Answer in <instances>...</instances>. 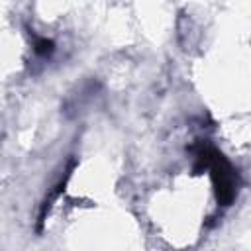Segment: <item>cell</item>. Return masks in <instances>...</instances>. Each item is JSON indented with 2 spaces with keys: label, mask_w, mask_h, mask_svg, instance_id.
Masks as SVG:
<instances>
[{
  "label": "cell",
  "mask_w": 251,
  "mask_h": 251,
  "mask_svg": "<svg viewBox=\"0 0 251 251\" xmlns=\"http://www.w3.org/2000/svg\"><path fill=\"white\" fill-rule=\"evenodd\" d=\"M190 151L194 155V165H192L194 175L208 171L212 178L216 202L224 208L231 206L239 190V175L233 169V165L224 157L222 151H218L214 145L206 141H198L196 145L190 147Z\"/></svg>",
  "instance_id": "6da1fadb"
},
{
  "label": "cell",
  "mask_w": 251,
  "mask_h": 251,
  "mask_svg": "<svg viewBox=\"0 0 251 251\" xmlns=\"http://www.w3.org/2000/svg\"><path fill=\"white\" fill-rule=\"evenodd\" d=\"M75 167H76V159H71L69 165H67V169H65V175H63V176L53 184V188H49V192L45 194V198H43V202H41V206H39L37 231H41V227H43V224H45V220H47V214H49L51 206L55 204V200H59V196L65 192V186H67V182H69V178H71Z\"/></svg>",
  "instance_id": "7a4b0ae2"
},
{
  "label": "cell",
  "mask_w": 251,
  "mask_h": 251,
  "mask_svg": "<svg viewBox=\"0 0 251 251\" xmlns=\"http://www.w3.org/2000/svg\"><path fill=\"white\" fill-rule=\"evenodd\" d=\"M33 53L37 57H51L55 53V41L49 37H33Z\"/></svg>",
  "instance_id": "3957f363"
}]
</instances>
